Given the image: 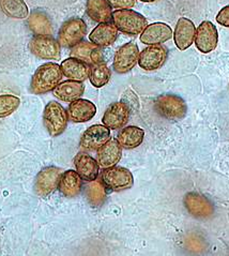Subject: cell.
Returning <instances> with one entry per match:
<instances>
[{
	"label": "cell",
	"instance_id": "obj_1",
	"mask_svg": "<svg viewBox=\"0 0 229 256\" xmlns=\"http://www.w3.org/2000/svg\"><path fill=\"white\" fill-rule=\"evenodd\" d=\"M62 71L59 64L48 62L40 66L30 82V90L34 94H44L56 88L62 80Z\"/></svg>",
	"mask_w": 229,
	"mask_h": 256
},
{
	"label": "cell",
	"instance_id": "obj_2",
	"mask_svg": "<svg viewBox=\"0 0 229 256\" xmlns=\"http://www.w3.org/2000/svg\"><path fill=\"white\" fill-rule=\"evenodd\" d=\"M112 20L119 32L130 36L140 34L148 26L146 18H144L138 12L130 9L114 11Z\"/></svg>",
	"mask_w": 229,
	"mask_h": 256
},
{
	"label": "cell",
	"instance_id": "obj_3",
	"mask_svg": "<svg viewBox=\"0 0 229 256\" xmlns=\"http://www.w3.org/2000/svg\"><path fill=\"white\" fill-rule=\"evenodd\" d=\"M154 110L165 119L178 122L186 115V103L182 98L174 94H162L154 101Z\"/></svg>",
	"mask_w": 229,
	"mask_h": 256
},
{
	"label": "cell",
	"instance_id": "obj_4",
	"mask_svg": "<svg viewBox=\"0 0 229 256\" xmlns=\"http://www.w3.org/2000/svg\"><path fill=\"white\" fill-rule=\"evenodd\" d=\"M68 112L62 105L56 101L50 102L45 106L43 112V122L45 129L52 136H59L66 129L68 124Z\"/></svg>",
	"mask_w": 229,
	"mask_h": 256
},
{
	"label": "cell",
	"instance_id": "obj_5",
	"mask_svg": "<svg viewBox=\"0 0 229 256\" xmlns=\"http://www.w3.org/2000/svg\"><path fill=\"white\" fill-rule=\"evenodd\" d=\"M101 180L106 190L114 192L130 189L134 184L132 172L126 168L116 166V165L108 168H104Z\"/></svg>",
	"mask_w": 229,
	"mask_h": 256
},
{
	"label": "cell",
	"instance_id": "obj_6",
	"mask_svg": "<svg viewBox=\"0 0 229 256\" xmlns=\"http://www.w3.org/2000/svg\"><path fill=\"white\" fill-rule=\"evenodd\" d=\"M87 34V25L80 18L68 20L61 26L58 34V42L64 48H74L82 41Z\"/></svg>",
	"mask_w": 229,
	"mask_h": 256
},
{
	"label": "cell",
	"instance_id": "obj_7",
	"mask_svg": "<svg viewBox=\"0 0 229 256\" xmlns=\"http://www.w3.org/2000/svg\"><path fill=\"white\" fill-rule=\"evenodd\" d=\"M140 52L138 46L134 42H128L122 45L114 57V70L119 74H124L131 71L138 62Z\"/></svg>",
	"mask_w": 229,
	"mask_h": 256
},
{
	"label": "cell",
	"instance_id": "obj_8",
	"mask_svg": "<svg viewBox=\"0 0 229 256\" xmlns=\"http://www.w3.org/2000/svg\"><path fill=\"white\" fill-rule=\"evenodd\" d=\"M61 175H62L61 170L56 166L44 168L36 178V193L40 198H48V195L54 193L59 186Z\"/></svg>",
	"mask_w": 229,
	"mask_h": 256
},
{
	"label": "cell",
	"instance_id": "obj_9",
	"mask_svg": "<svg viewBox=\"0 0 229 256\" xmlns=\"http://www.w3.org/2000/svg\"><path fill=\"white\" fill-rule=\"evenodd\" d=\"M32 54L41 59L55 60L60 57V44L50 36H36L29 42Z\"/></svg>",
	"mask_w": 229,
	"mask_h": 256
},
{
	"label": "cell",
	"instance_id": "obj_10",
	"mask_svg": "<svg viewBox=\"0 0 229 256\" xmlns=\"http://www.w3.org/2000/svg\"><path fill=\"white\" fill-rule=\"evenodd\" d=\"M218 42V34L216 27L211 22H202L196 29L195 45L197 50L204 54H208L216 48Z\"/></svg>",
	"mask_w": 229,
	"mask_h": 256
},
{
	"label": "cell",
	"instance_id": "obj_11",
	"mask_svg": "<svg viewBox=\"0 0 229 256\" xmlns=\"http://www.w3.org/2000/svg\"><path fill=\"white\" fill-rule=\"evenodd\" d=\"M167 57H168V52L163 45H149L140 52L138 64L144 70L154 71L165 64Z\"/></svg>",
	"mask_w": 229,
	"mask_h": 256
},
{
	"label": "cell",
	"instance_id": "obj_12",
	"mask_svg": "<svg viewBox=\"0 0 229 256\" xmlns=\"http://www.w3.org/2000/svg\"><path fill=\"white\" fill-rule=\"evenodd\" d=\"M110 140V131L104 124H94L89 126L84 132L80 138V146L88 152L100 149L106 142Z\"/></svg>",
	"mask_w": 229,
	"mask_h": 256
},
{
	"label": "cell",
	"instance_id": "obj_13",
	"mask_svg": "<svg viewBox=\"0 0 229 256\" xmlns=\"http://www.w3.org/2000/svg\"><path fill=\"white\" fill-rule=\"evenodd\" d=\"M131 110L124 102H114L110 104L103 116V124L110 130H118L124 128L128 122Z\"/></svg>",
	"mask_w": 229,
	"mask_h": 256
},
{
	"label": "cell",
	"instance_id": "obj_14",
	"mask_svg": "<svg viewBox=\"0 0 229 256\" xmlns=\"http://www.w3.org/2000/svg\"><path fill=\"white\" fill-rule=\"evenodd\" d=\"M195 36L196 27L194 22L186 18H179L172 36L176 46L180 50H186L194 43Z\"/></svg>",
	"mask_w": 229,
	"mask_h": 256
},
{
	"label": "cell",
	"instance_id": "obj_15",
	"mask_svg": "<svg viewBox=\"0 0 229 256\" xmlns=\"http://www.w3.org/2000/svg\"><path fill=\"white\" fill-rule=\"evenodd\" d=\"M172 28L164 22H154L148 25L140 34V41L147 45H158L172 39Z\"/></svg>",
	"mask_w": 229,
	"mask_h": 256
},
{
	"label": "cell",
	"instance_id": "obj_16",
	"mask_svg": "<svg viewBox=\"0 0 229 256\" xmlns=\"http://www.w3.org/2000/svg\"><path fill=\"white\" fill-rule=\"evenodd\" d=\"M184 205L190 214L200 219H206L213 214V205L211 202L198 193H188L184 198Z\"/></svg>",
	"mask_w": 229,
	"mask_h": 256
},
{
	"label": "cell",
	"instance_id": "obj_17",
	"mask_svg": "<svg viewBox=\"0 0 229 256\" xmlns=\"http://www.w3.org/2000/svg\"><path fill=\"white\" fill-rule=\"evenodd\" d=\"M71 57L78 58L82 62H86L89 66L103 62V52L100 46L94 44L92 42L82 41L72 48Z\"/></svg>",
	"mask_w": 229,
	"mask_h": 256
},
{
	"label": "cell",
	"instance_id": "obj_18",
	"mask_svg": "<svg viewBox=\"0 0 229 256\" xmlns=\"http://www.w3.org/2000/svg\"><path fill=\"white\" fill-rule=\"evenodd\" d=\"M96 114V105L85 99H78L68 105V116L70 118L71 122L80 124V122H87L89 120L92 119Z\"/></svg>",
	"mask_w": 229,
	"mask_h": 256
},
{
	"label": "cell",
	"instance_id": "obj_19",
	"mask_svg": "<svg viewBox=\"0 0 229 256\" xmlns=\"http://www.w3.org/2000/svg\"><path fill=\"white\" fill-rule=\"evenodd\" d=\"M122 156V147L117 140H110L98 150V163L103 168L117 165Z\"/></svg>",
	"mask_w": 229,
	"mask_h": 256
},
{
	"label": "cell",
	"instance_id": "obj_20",
	"mask_svg": "<svg viewBox=\"0 0 229 256\" xmlns=\"http://www.w3.org/2000/svg\"><path fill=\"white\" fill-rule=\"evenodd\" d=\"M75 168L78 174L80 176L82 180L86 182H94L98 176V172H100V165L98 161L91 156L80 152L75 156L74 160Z\"/></svg>",
	"mask_w": 229,
	"mask_h": 256
},
{
	"label": "cell",
	"instance_id": "obj_21",
	"mask_svg": "<svg viewBox=\"0 0 229 256\" xmlns=\"http://www.w3.org/2000/svg\"><path fill=\"white\" fill-rule=\"evenodd\" d=\"M60 68L64 76L71 80L84 82L89 78L90 66L78 58L70 57L64 60Z\"/></svg>",
	"mask_w": 229,
	"mask_h": 256
},
{
	"label": "cell",
	"instance_id": "obj_22",
	"mask_svg": "<svg viewBox=\"0 0 229 256\" xmlns=\"http://www.w3.org/2000/svg\"><path fill=\"white\" fill-rule=\"evenodd\" d=\"M118 38V29L112 22H101L91 34L89 40L100 48H106L114 44Z\"/></svg>",
	"mask_w": 229,
	"mask_h": 256
},
{
	"label": "cell",
	"instance_id": "obj_23",
	"mask_svg": "<svg viewBox=\"0 0 229 256\" xmlns=\"http://www.w3.org/2000/svg\"><path fill=\"white\" fill-rule=\"evenodd\" d=\"M52 92H54V96L58 98L59 100L71 103L75 100L80 99L84 94L85 86L82 85V82L68 80L62 82H59Z\"/></svg>",
	"mask_w": 229,
	"mask_h": 256
},
{
	"label": "cell",
	"instance_id": "obj_24",
	"mask_svg": "<svg viewBox=\"0 0 229 256\" xmlns=\"http://www.w3.org/2000/svg\"><path fill=\"white\" fill-rule=\"evenodd\" d=\"M82 188V179L78 174V172L68 170L64 172L60 178L58 189L66 198H72L78 196Z\"/></svg>",
	"mask_w": 229,
	"mask_h": 256
},
{
	"label": "cell",
	"instance_id": "obj_25",
	"mask_svg": "<svg viewBox=\"0 0 229 256\" xmlns=\"http://www.w3.org/2000/svg\"><path fill=\"white\" fill-rule=\"evenodd\" d=\"M28 27L36 36L52 34V25L48 15L41 11L34 10L28 16Z\"/></svg>",
	"mask_w": 229,
	"mask_h": 256
},
{
	"label": "cell",
	"instance_id": "obj_26",
	"mask_svg": "<svg viewBox=\"0 0 229 256\" xmlns=\"http://www.w3.org/2000/svg\"><path fill=\"white\" fill-rule=\"evenodd\" d=\"M86 11L88 16L98 24L108 22L112 20V6L108 0H87Z\"/></svg>",
	"mask_w": 229,
	"mask_h": 256
},
{
	"label": "cell",
	"instance_id": "obj_27",
	"mask_svg": "<svg viewBox=\"0 0 229 256\" xmlns=\"http://www.w3.org/2000/svg\"><path fill=\"white\" fill-rule=\"evenodd\" d=\"M144 136V131L138 126H128L122 129L118 136L117 140L122 148L126 149H134L142 145Z\"/></svg>",
	"mask_w": 229,
	"mask_h": 256
},
{
	"label": "cell",
	"instance_id": "obj_28",
	"mask_svg": "<svg viewBox=\"0 0 229 256\" xmlns=\"http://www.w3.org/2000/svg\"><path fill=\"white\" fill-rule=\"evenodd\" d=\"M0 8L11 18L25 20L28 18L29 10L24 0H0Z\"/></svg>",
	"mask_w": 229,
	"mask_h": 256
},
{
	"label": "cell",
	"instance_id": "obj_29",
	"mask_svg": "<svg viewBox=\"0 0 229 256\" xmlns=\"http://www.w3.org/2000/svg\"><path fill=\"white\" fill-rule=\"evenodd\" d=\"M86 198L91 206L100 207L106 200V188L103 184L102 180H94L89 182L86 186Z\"/></svg>",
	"mask_w": 229,
	"mask_h": 256
},
{
	"label": "cell",
	"instance_id": "obj_30",
	"mask_svg": "<svg viewBox=\"0 0 229 256\" xmlns=\"http://www.w3.org/2000/svg\"><path fill=\"white\" fill-rule=\"evenodd\" d=\"M90 82L96 88L105 86L110 80V70L104 62L90 66L89 73Z\"/></svg>",
	"mask_w": 229,
	"mask_h": 256
},
{
	"label": "cell",
	"instance_id": "obj_31",
	"mask_svg": "<svg viewBox=\"0 0 229 256\" xmlns=\"http://www.w3.org/2000/svg\"><path fill=\"white\" fill-rule=\"evenodd\" d=\"M20 104V98L12 94L0 96V118L8 117L16 110Z\"/></svg>",
	"mask_w": 229,
	"mask_h": 256
},
{
	"label": "cell",
	"instance_id": "obj_32",
	"mask_svg": "<svg viewBox=\"0 0 229 256\" xmlns=\"http://www.w3.org/2000/svg\"><path fill=\"white\" fill-rule=\"evenodd\" d=\"M110 6L114 9H131L136 4V0H108Z\"/></svg>",
	"mask_w": 229,
	"mask_h": 256
},
{
	"label": "cell",
	"instance_id": "obj_33",
	"mask_svg": "<svg viewBox=\"0 0 229 256\" xmlns=\"http://www.w3.org/2000/svg\"><path fill=\"white\" fill-rule=\"evenodd\" d=\"M216 22L220 26L229 28V6H224L216 15Z\"/></svg>",
	"mask_w": 229,
	"mask_h": 256
},
{
	"label": "cell",
	"instance_id": "obj_34",
	"mask_svg": "<svg viewBox=\"0 0 229 256\" xmlns=\"http://www.w3.org/2000/svg\"><path fill=\"white\" fill-rule=\"evenodd\" d=\"M140 2H158V0H140Z\"/></svg>",
	"mask_w": 229,
	"mask_h": 256
}]
</instances>
